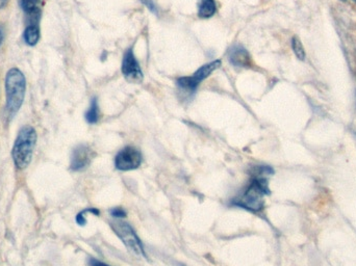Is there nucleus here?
Masks as SVG:
<instances>
[{
    "mask_svg": "<svg viewBox=\"0 0 356 266\" xmlns=\"http://www.w3.org/2000/svg\"><path fill=\"white\" fill-rule=\"evenodd\" d=\"M221 65V60H213V62L209 63V64L200 67L192 76L180 77V78H178L177 85L179 97L181 98L182 100L192 99L201 81L207 79L213 71L220 68Z\"/></svg>",
    "mask_w": 356,
    "mask_h": 266,
    "instance_id": "obj_4",
    "label": "nucleus"
},
{
    "mask_svg": "<svg viewBox=\"0 0 356 266\" xmlns=\"http://www.w3.org/2000/svg\"><path fill=\"white\" fill-rule=\"evenodd\" d=\"M142 1L144 2V4H145L152 12L156 13V6H154V0H142Z\"/></svg>",
    "mask_w": 356,
    "mask_h": 266,
    "instance_id": "obj_16",
    "label": "nucleus"
},
{
    "mask_svg": "<svg viewBox=\"0 0 356 266\" xmlns=\"http://www.w3.org/2000/svg\"><path fill=\"white\" fill-rule=\"evenodd\" d=\"M228 60L232 66L238 68H250L252 67V60L246 48L241 45H234L228 50Z\"/></svg>",
    "mask_w": 356,
    "mask_h": 266,
    "instance_id": "obj_9",
    "label": "nucleus"
},
{
    "mask_svg": "<svg viewBox=\"0 0 356 266\" xmlns=\"http://www.w3.org/2000/svg\"><path fill=\"white\" fill-rule=\"evenodd\" d=\"M2 42H3V31H2L1 27H0V46H1Z\"/></svg>",
    "mask_w": 356,
    "mask_h": 266,
    "instance_id": "obj_18",
    "label": "nucleus"
},
{
    "mask_svg": "<svg viewBox=\"0 0 356 266\" xmlns=\"http://www.w3.org/2000/svg\"><path fill=\"white\" fill-rule=\"evenodd\" d=\"M90 265L91 266H110L106 265V263H100V261L96 260V259H90Z\"/></svg>",
    "mask_w": 356,
    "mask_h": 266,
    "instance_id": "obj_17",
    "label": "nucleus"
},
{
    "mask_svg": "<svg viewBox=\"0 0 356 266\" xmlns=\"http://www.w3.org/2000/svg\"><path fill=\"white\" fill-rule=\"evenodd\" d=\"M26 79L18 68H12L6 73V112L13 117L19 112L25 98Z\"/></svg>",
    "mask_w": 356,
    "mask_h": 266,
    "instance_id": "obj_2",
    "label": "nucleus"
},
{
    "mask_svg": "<svg viewBox=\"0 0 356 266\" xmlns=\"http://www.w3.org/2000/svg\"><path fill=\"white\" fill-rule=\"evenodd\" d=\"M86 120L89 124H96L99 120V108L96 98H93L91 101L89 110L86 113Z\"/></svg>",
    "mask_w": 356,
    "mask_h": 266,
    "instance_id": "obj_13",
    "label": "nucleus"
},
{
    "mask_svg": "<svg viewBox=\"0 0 356 266\" xmlns=\"http://www.w3.org/2000/svg\"><path fill=\"white\" fill-rule=\"evenodd\" d=\"M217 6L215 0H201L199 4L198 16L200 18H211L215 15Z\"/></svg>",
    "mask_w": 356,
    "mask_h": 266,
    "instance_id": "obj_12",
    "label": "nucleus"
},
{
    "mask_svg": "<svg viewBox=\"0 0 356 266\" xmlns=\"http://www.w3.org/2000/svg\"><path fill=\"white\" fill-rule=\"evenodd\" d=\"M292 48L293 51H294L295 56L299 58L300 60H305V47H303L302 43H301L300 39L298 37H294L292 39Z\"/></svg>",
    "mask_w": 356,
    "mask_h": 266,
    "instance_id": "obj_14",
    "label": "nucleus"
},
{
    "mask_svg": "<svg viewBox=\"0 0 356 266\" xmlns=\"http://www.w3.org/2000/svg\"><path fill=\"white\" fill-rule=\"evenodd\" d=\"M40 28L38 24H29L25 28L24 33H23V38H24V42L29 46H35L38 42L40 41Z\"/></svg>",
    "mask_w": 356,
    "mask_h": 266,
    "instance_id": "obj_11",
    "label": "nucleus"
},
{
    "mask_svg": "<svg viewBox=\"0 0 356 266\" xmlns=\"http://www.w3.org/2000/svg\"><path fill=\"white\" fill-rule=\"evenodd\" d=\"M20 6L23 12L33 21L31 24H38L41 14V0H20Z\"/></svg>",
    "mask_w": 356,
    "mask_h": 266,
    "instance_id": "obj_10",
    "label": "nucleus"
},
{
    "mask_svg": "<svg viewBox=\"0 0 356 266\" xmlns=\"http://www.w3.org/2000/svg\"><path fill=\"white\" fill-rule=\"evenodd\" d=\"M353 1L356 2V0H353Z\"/></svg>",
    "mask_w": 356,
    "mask_h": 266,
    "instance_id": "obj_19",
    "label": "nucleus"
},
{
    "mask_svg": "<svg viewBox=\"0 0 356 266\" xmlns=\"http://www.w3.org/2000/svg\"><path fill=\"white\" fill-rule=\"evenodd\" d=\"M113 231L122 240L123 244L127 247L129 252L133 253L136 256L146 257L145 250L141 240L138 238L137 233L129 223L123 221H114L110 224Z\"/></svg>",
    "mask_w": 356,
    "mask_h": 266,
    "instance_id": "obj_5",
    "label": "nucleus"
},
{
    "mask_svg": "<svg viewBox=\"0 0 356 266\" xmlns=\"http://www.w3.org/2000/svg\"><path fill=\"white\" fill-rule=\"evenodd\" d=\"M94 156H95V153L89 146L79 144L73 150L70 169L75 172L83 171L91 163Z\"/></svg>",
    "mask_w": 356,
    "mask_h": 266,
    "instance_id": "obj_8",
    "label": "nucleus"
},
{
    "mask_svg": "<svg viewBox=\"0 0 356 266\" xmlns=\"http://www.w3.org/2000/svg\"><path fill=\"white\" fill-rule=\"evenodd\" d=\"M111 215L114 217H127V211L123 208H120V207H117V208L111 210Z\"/></svg>",
    "mask_w": 356,
    "mask_h": 266,
    "instance_id": "obj_15",
    "label": "nucleus"
},
{
    "mask_svg": "<svg viewBox=\"0 0 356 266\" xmlns=\"http://www.w3.org/2000/svg\"><path fill=\"white\" fill-rule=\"evenodd\" d=\"M143 156L141 151L135 147H125L115 157V167L120 171H131L142 165Z\"/></svg>",
    "mask_w": 356,
    "mask_h": 266,
    "instance_id": "obj_6",
    "label": "nucleus"
},
{
    "mask_svg": "<svg viewBox=\"0 0 356 266\" xmlns=\"http://www.w3.org/2000/svg\"><path fill=\"white\" fill-rule=\"evenodd\" d=\"M274 173L267 165H255L249 169L251 179L244 190L232 199V206L241 207L246 210L257 213L264 208L265 197L270 194L268 176Z\"/></svg>",
    "mask_w": 356,
    "mask_h": 266,
    "instance_id": "obj_1",
    "label": "nucleus"
},
{
    "mask_svg": "<svg viewBox=\"0 0 356 266\" xmlns=\"http://www.w3.org/2000/svg\"><path fill=\"white\" fill-rule=\"evenodd\" d=\"M122 73L127 81L133 83H141L143 81V72L141 67L134 54L133 48H129L123 56Z\"/></svg>",
    "mask_w": 356,
    "mask_h": 266,
    "instance_id": "obj_7",
    "label": "nucleus"
},
{
    "mask_svg": "<svg viewBox=\"0 0 356 266\" xmlns=\"http://www.w3.org/2000/svg\"><path fill=\"white\" fill-rule=\"evenodd\" d=\"M37 131L33 127L24 126L19 131L12 150L13 161L18 169L29 167L37 144Z\"/></svg>",
    "mask_w": 356,
    "mask_h": 266,
    "instance_id": "obj_3",
    "label": "nucleus"
}]
</instances>
